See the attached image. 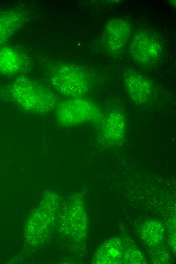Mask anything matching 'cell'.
I'll use <instances>...</instances> for the list:
<instances>
[{"instance_id": "6da1fadb", "label": "cell", "mask_w": 176, "mask_h": 264, "mask_svg": "<svg viewBox=\"0 0 176 264\" xmlns=\"http://www.w3.org/2000/svg\"><path fill=\"white\" fill-rule=\"evenodd\" d=\"M11 93L21 108L32 113H50L56 108L59 103L54 91L27 77L18 78L12 85Z\"/></svg>"}, {"instance_id": "7a4b0ae2", "label": "cell", "mask_w": 176, "mask_h": 264, "mask_svg": "<svg viewBox=\"0 0 176 264\" xmlns=\"http://www.w3.org/2000/svg\"><path fill=\"white\" fill-rule=\"evenodd\" d=\"M53 88L67 97H83L90 88L91 79L85 70L75 64L59 63L53 67L50 74Z\"/></svg>"}, {"instance_id": "3957f363", "label": "cell", "mask_w": 176, "mask_h": 264, "mask_svg": "<svg viewBox=\"0 0 176 264\" xmlns=\"http://www.w3.org/2000/svg\"><path fill=\"white\" fill-rule=\"evenodd\" d=\"M56 109L57 121L65 126L101 122L103 118L98 107L83 97L68 98L59 102Z\"/></svg>"}, {"instance_id": "277c9868", "label": "cell", "mask_w": 176, "mask_h": 264, "mask_svg": "<svg viewBox=\"0 0 176 264\" xmlns=\"http://www.w3.org/2000/svg\"><path fill=\"white\" fill-rule=\"evenodd\" d=\"M128 51L131 58L138 65L151 67L160 60L162 46L155 35L149 30L141 29L131 36Z\"/></svg>"}, {"instance_id": "5b68a950", "label": "cell", "mask_w": 176, "mask_h": 264, "mask_svg": "<svg viewBox=\"0 0 176 264\" xmlns=\"http://www.w3.org/2000/svg\"><path fill=\"white\" fill-rule=\"evenodd\" d=\"M132 34V25L127 19L116 17L107 21L103 34L106 50L112 54H118L124 49Z\"/></svg>"}, {"instance_id": "8992f818", "label": "cell", "mask_w": 176, "mask_h": 264, "mask_svg": "<svg viewBox=\"0 0 176 264\" xmlns=\"http://www.w3.org/2000/svg\"><path fill=\"white\" fill-rule=\"evenodd\" d=\"M125 90L131 100L138 105H145L151 100L153 91L152 83L141 73L129 70L123 75Z\"/></svg>"}, {"instance_id": "52a82bcc", "label": "cell", "mask_w": 176, "mask_h": 264, "mask_svg": "<svg viewBox=\"0 0 176 264\" xmlns=\"http://www.w3.org/2000/svg\"><path fill=\"white\" fill-rule=\"evenodd\" d=\"M100 123V136L105 143L114 145L123 140L126 123L121 112L113 111L103 118Z\"/></svg>"}, {"instance_id": "ba28073f", "label": "cell", "mask_w": 176, "mask_h": 264, "mask_svg": "<svg viewBox=\"0 0 176 264\" xmlns=\"http://www.w3.org/2000/svg\"><path fill=\"white\" fill-rule=\"evenodd\" d=\"M25 20L26 16L20 11L0 13V43L7 40L23 25Z\"/></svg>"}, {"instance_id": "9c48e42d", "label": "cell", "mask_w": 176, "mask_h": 264, "mask_svg": "<svg viewBox=\"0 0 176 264\" xmlns=\"http://www.w3.org/2000/svg\"><path fill=\"white\" fill-rule=\"evenodd\" d=\"M23 58L14 49L4 48L0 50V72L4 74H13L22 68Z\"/></svg>"}]
</instances>
